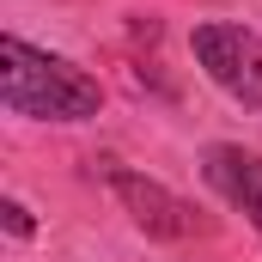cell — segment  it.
<instances>
[{
	"instance_id": "cell-3",
	"label": "cell",
	"mask_w": 262,
	"mask_h": 262,
	"mask_svg": "<svg viewBox=\"0 0 262 262\" xmlns=\"http://www.w3.org/2000/svg\"><path fill=\"white\" fill-rule=\"evenodd\" d=\"M110 189H116V201L128 207V220L146 238H189V232H201L195 207L183 195H171L165 183L140 177V171H116V165H110Z\"/></svg>"
},
{
	"instance_id": "cell-4",
	"label": "cell",
	"mask_w": 262,
	"mask_h": 262,
	"mask_svg": "<svg viewBox=\"0 0 262 262\" xmlns=\"http://www.w3.org/2000/svg\"><path fill=\"white\" fill-rule=\"evenodd\" d=\"M201 171H207V183L262 232V152H244V146H207V165H201Z\"/></svg>"
},
{
	"instance_id": "cell-2",
	"label": "cell",
	"mask_w": 262,
	"mask_h": 262,
	"mask_svg": "<svg viewBox=\"0 0 262 262\" xmlns=\"http://www.w3.org/2000/svg\"><path fill=\"white\" fill-rule=\"evenodd\" d=\"M189 49H195L201 73L238 98L244 110H262V37L244 31V25H226V18H207L189 31Z\"/></svg>"
},
{
	"instance_id": "cell-5",
	"label": "cell",
	"mask_w": 262,
	"mask_h": 262,
	"mask_svg": "<svg viewBox=\"0 0 262 262\" xmlns=\"http://www.w3.org/2000/svg\"><path fill=\"white\" fill-rule=\"evenodd\" d=\"M0 220H6V232H12V238H31V232H37V220H31V213H25V201H0Z\"/></svg>"
},
{
	"instance_id": "cell-1",
	"label": "cell",
	"mask_w": 262,
	"mask_h": 262,
	"mask_svg": "<svg viewBox=\"0 0 262 262\" xmlns=\"http://www.w3.org/2000/svg\"><path fill=\"white\" fill-rule=\"evenodd\" d=\"M0 104L6 116H31V122H85L98 116L104 92L85 67L61 61L49 49H31L25 37L0 43Z\"/></svg>"
}]
</instances>
